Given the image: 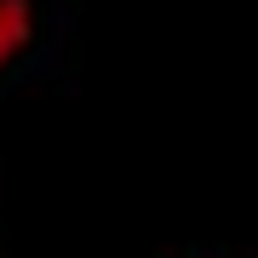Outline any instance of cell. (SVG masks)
Wrapping results in <instances>:
<instances>
[{
	"label": "cell",
	"instance_id": "1",
	"mask_svg": "<svg viewBox=\"0 0 258 258\" xmlns=\"http://www.w3.org/2000/svg\"><path fill=\"white\" fill-rule=\"evenodd\" d=\"M29 40H35V12H29V0H0V69H6Z\"/></svg>",
	"mask_w": 258,
	"mask_h": 258
}]
</instances>
